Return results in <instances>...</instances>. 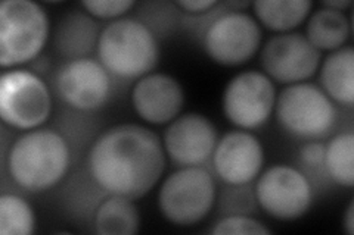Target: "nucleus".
<instances>
[{"mask_svg": "<svg viewBox=\"0 0 354 235\" xmlns=\"http://www.w3.org/2000/svg\"><path fill=\"white\" fill-rule=\"evenodd\" d=\"M174 3L180 9L182 14H187V15L204 14L207 10L213 9L218 5L217 0H179V2H174Z\"/></svg>", "mask_w": 354, "mask_h": 235, "instance_id": "29", "label": "nucleus"}, {"mask_svg": "<svg viewBox=\"0 0 354 235\" xmlns=\"http://www.w3.org/2000/svg\"><path fill=\"white\" fill-rule=\"evenodd\" d=\"M257 203L269 216L294 221L304 216L313 203V185L303 171L274 165L261 172L254 185Z\"/></svg>", "mask_w": 354, "mask_h": 235, "instance_id": "8", "label": "nucleus"}, {"mask_svg": "<svg viewBox=\"0 0 354 235\" xmlns=\"http://www.w3.org/2000/svg\"><path fill=\"white\" fill-rule=\"evenodd\" d=\"M97 19L82 10H71L58 21L53 34V48L62 59L75 61L92 58L101 36Z\"/></svg>", "mask_w": 354, "mask_h": 235, "instance_id": "16", "label": "nucleus"}, {"mask_svg": "<svg viewBox=\"0 0 354 235\" xmlns=\"http://www.w3.org/2000/svg\"><path fill=\"white\" fill-rule=\"evenodd\" d=\"M95 232L101 235H133L139 231L140 216L135 200L121 196H106L99 205L95 219Z\"/></svg>", "mask_w": 354, "mask_h": 235, "instance_id": "19", "label": "nucleus"}, {"mask_svg": "<svg viewBox=\"0 0 354 235\" xmlns=\"http://www.w3.org/2000/svg\"><path fill=\"white\" fill-rule=\"evenodd\" d=\"M217 200L213 175L204 166H183L165 178L158 192L161 215L177 227H192L212 212Z\"/></svg>", "mask_w": 354, "mask_h": 235, "instance_id": "6", "label": "nucleus"}, {"mask_svg": "<svg viewBox=\"0 0 354 235\" xmlns=\"http://www.w3.org/2000/svg\"><path fill=\"white\" fill-rule=\"evenodd\" d=\"M136 8L135 18L158 40L173 36L182 24V12L174 2H143Z\"/></svg>", "mask_w": 354, "mask_h": 235, "instance_id": "23", "label": "nucleus"}, {"mask_svg": "<svg viewBox=\"0 0 354 235\" xmlns=\"http://www.w3.org/2000/svg\"><path fill=\"white\" fill-rule=\"evenodd\" d=\"M320 88L334 103L354 105V50L344 46L330 52L320 66Z\"/></svg>", "mask_w": 354, "mask_h": 235, "instance_id": "17", "label": "nucleus"}, {"mask_svg": "<svg viewBox=\"0 0 354 235\" xmlns=\"http://www.w3.org/2000/svg\"><path fill=\"white\" fill-rule=\"evenodd\" d=\"M96 54L111 75L139 80L157 68L160 40L136 18H120L102 28Z\"/></svg>", "mask_w": 354, "mask_h": 235, "instance_id": "3", "label": "nucleus"}, {"mask_svg": "<svg viewBox=\"0 0 354 235\" xmlns=\"http://www.w3.org/2000/svg\"><path fill=\"white\" fill-rule=\"evenodd\" d=\"M131 105L138 116L148 124H170L183 109V87L169 74L151 72L133 85Z\"/></svg>", "mask_w": 354, "mask_h": 235, "instance_id": "15", "label": "nucleus"}, {"mask_svg": "<svg viewBox=\"0 0 354 235\" xmlns=\"http://www.w3.org/2000/svg\"><path fill=\"white\" fill-rule=\"evenodd\" d=\"M344 228H346V232L348 235L354 234V203H353V201H350V205H348V207L346 210Z\"/></svg>", "mask_w": 354, "mask_h": 235, "instance_id": "31", "label": "nucleus"}, {"mask_svg": "<svg viewBox=\"0 0 354 235\" xmlns=\"http://www.w3.org/2000/svg\"><path fill=\"white\" fill-rule=\"evenodd\" d=\"M208 232L216 235H269L272 231L251 215H225Z\"/></svg>", "mask_w": 354, "mask_h": 235, "instance_id": "26", "label": "nucleus"}, {"mask_svg": "<svg viewBox=\"0 0 354 235\" xmlns=\"http://www.w3.org/2000/svg\"><path fill=\"white\" fill-rule=\"evenodd\" d=\"M106 196L109 194L96 184L86 167L84 171L73 175L71 180L66 183L62 200L71 218L83 222L92 221L93 223L96 210Z\"/></svg>", "mask_w": 354, "mask_h": 235, "instance_id": "21", "label": "nucleus"}, {"mask_svg": "<svg viewBox=\"0 0 354 235\" xmlns=\"http://www.w3.org/2000/svg\"><path fill=\"white\" fill-rule=\"evenodd\" d=\"M325 170L330 181L351 188L354 184V134L339 132L325 143Z\"/></svg>", "mask_w": 354, "mask_h": 235, "instance_id": "22", "label": "nucleus"}, {"mask_svg": "<svg viewBox=\"0 0 354 235\" xmlns=\"http://www.w3.org/2000/svg\"><path fill=\"white\" fill-rule=\"evenodd\" d=\"M276 88L260 71H243L227 83L223 93V114L241 130H257L269 121L274 110Z\"/></svg>", "mask_w": 354, "mask_h": 235, "instance_id": "10", "label": "nucleus"}, {"mask_svg": "<svg viewBox=\"0 0 354 235\" xmlns=\"http://www.w3.org/2000/svg\"><path fill=\"white\" fill-rule=\"evenodd\" d=\"M264 74L285 85L304 83L319 70V52L301 32H283L264 44L260 54Z\"/></svg>", "mask_w": 354, "mask_h": 235, "instance_id": "12", "label": "nucleus"}, {"mask_svg": "<svg viewBox=\"0 0 354 235\" xmlns=\"http://www.w3.org/2000/svg\"><path fill=\"white\" fill-rule=\"evenodd\" d=\"M320 5L325 8H329V9L338 10V12H344V10L348 9L353 3L350 2V0H326V2H322Z\"/></svg>", "mask_w": 354, "mask_h": 235, "instance_id": "30", "label": "nucleus"}, {"mask_svg": "<svg viewBox=\"0 0 354 235\" xmlns=\"http://www.w3.org/2000/svg\"><path fill=\"white\" fill-rule=\"evenodd\" d=\"M213 167L227 185L252 184L263 171L264 149L261 141L245 130H236L221 137L213 153Z\"/></svg>", "mask_w": 354, "mask_h": 235, "instance_id": "14", "label": "nucleus"}, {"mask_svg": "<svg viewBox=\"0 0 354 235\" xmlns=\"http://www.w3.org/2000/svg\"><path fill=\"white\" fill-rule=\"evenodd\" d=\"M274 112L285 132L307 141L326 139L338 121L335 103L312 83L286 85L276 96Z\"/></svg>", "mask_w": 354, "mask_h": 235, "instance_id": "5", "label": "nucleus"}, {"mask_svg": "<svg viewBox=\"0 0 354 235\" xmlns=\"http://www.w3.org/2000/svg\"><path fill=\"white\" fill-rule=\"evenodd\" d=\"M52 94L40 75L12 70L0 78V116L3 124L19 131L37 130L52 115Z\"/></svg>", "mask_w": 354, "mask_h": 235, "instance_id": "7", "label": "nucleus"}, {"mask_svg": "<svg viewBox=\"0 0 354 235\" xmlns=\"http://www.w3.org/2000/svg\"><path fill=\"white\" fill-rule=\"evenodd\" d=\"M133 0H86L82 2L86 12L95 19H120L136 8Z\"/></svg>", "mask_w": 354, "mask_h": 235, "instance_id": "27", "label": "nucleus"}, {"mask_svg": "<svg viewBox=\"0 0 354 235\" xmlns=\"http://www.w3.org/2000/svg\"><path fill=\"white\" fill-rule=\"evenodd\" d=\"M217 141L218 134L213 122L192 112L170 122L162 145L170 161L179 167L204 166L213 158Z\"/></svg>", "mask_w": 354, "mask_h": 235, "instance_id": "13", "label": "nucleus"}, {"mask_svg": "<svg viewBox=\"0 0 354 235\" xmlns=\"http://www.w3.org/2000/svg\"><path fill=\"white\" fill-rule=\"evenodd\" d=\"M252 10L261 24L276 32H291L312 14L310 0H257Z\"/></svg>", "mask_w": 354, "mask_h": 235, "instance_id": "20", "label": "nucleus"}, {"mask_svg": "<svg viewBox=\"0 0 354 235\" xmlns=\"http://www.w3.org/2000/svg\"><path fill=\"white\" fill-rule=\"evenodd\" d=\"M300 162L308 172L325 171V143L313 140L307 141L300 149Z\"/></svg>", "mask_w": 354, "mask_h": 235, "instance_id": "28", "label": "nucleus"}, {"mask_svg": "<svg viewBox=\"0 0 354 235\" xmlns=\"http://www.w3.org/2000/svg\"><path fill=\"white\" fill-rule=\"evenodd\" d=\"M53 84L66 106L86 114L105 106L113 93L111 74L93 58L64 62L55 74Z\"/></svg>", "mask_w": 354, "mask_h": 235, "instance_id": "11", "label": "nucleus"}, {"mask_svg": "<svg viewBox=\"0 0 354 235\" xmlns=\"http://www.w3.org/2000/svg\"><path fill=\"white\" fill-rule=\"evenodd\" d=\"M350 34L351 24L344 12L320 5L308 15L306 37L319 52H334L344 48Z\"/></svg>", "mask_w": 354, "mask_h": 235, "instance_id": "18", "label": "nucleus"}, {"mask_svg": "<svg viewBox=\"0 0 354 235\" xmlns=\"http://www.w3.org/2000/svg\"><path fill=\"white\" fill-rule=\"evenodd\" d=\"M36 229L35 212L26 198L14 193L0 197V234L31 235Z\"/></svg>", "mask_w": 354, "mask_h": 235, "instance_id": "24", "label": "nucleus"}, {"mask_svg": "<svg viewBox=\"0 0 354 235\" xmlns=\"http://www.w3.org/2000/svg\"><path fill=\"white\" fill-rule=\"evenodd\" d=\"M86 167L105 193L138 200L157 185L165 170L160 137L138 124H120L99 134Z\"/></svg>", "mask_w": 354, "mask_h": 235, "instance_id": "1", "label": "nucleus"}, {"mask_svg": "<svg viewBox=\"0 0 354 235\" xmlns=\"http://www.w3.org/2000/svg\"><path fill=\"white\" fill-rule=\"evenodd\" d=\"M71 156V145L59 131L37 128L26 131L10 145L6 170L24 192L44 193L64 180Z\"/></svg>", "mask_w": 354, "mask_h": 235, "instance_id": "2", "label": "nucleus"}, {"mask_svg": "<svg viewBox=\"0 0 354 235\" xmlns=\"http://www.w3.org/2000/svg\"><path fill=\"white\" fill-rule=\"evenodd\" d=\"M257 198L251 184L227 185L220 193L218 212L221 215H251L257 210Z\"/></svg>", "mask_w": 354, "mask_h": 235, "instance_id": "25", "label": "nucleus"}, {"mask_svg": "<svg viewBox=\"0 0 354 235\" xmlns=\"http://www.w3.org/2000/svg\"><path fill=\"white\" fill-rule=\"evenodd\" d=\"M261 39L263 32L256 18L227 9L208 27L201 43L213 62L239 66L259 52Z\"/></svg>", "mask_w": 354, "mask_h": 235, "instance_id": "9", "label": "nucleus"}, {"mask_svg": "<svg viewBox=\"0 0 354 235\" xmlns=\"http://www.w3.org/2000/svg\"><path fill=\"white\" fill-rule=\"evenodd\" d=\"M49 34V17L40 3L31 0H5L0 5L2 68L35 62L46 46Z\"/></svg>", "mask_w": 354, "mask_h": 235, "instance_id": "4", "label": "nucleus"}]
</instances>
